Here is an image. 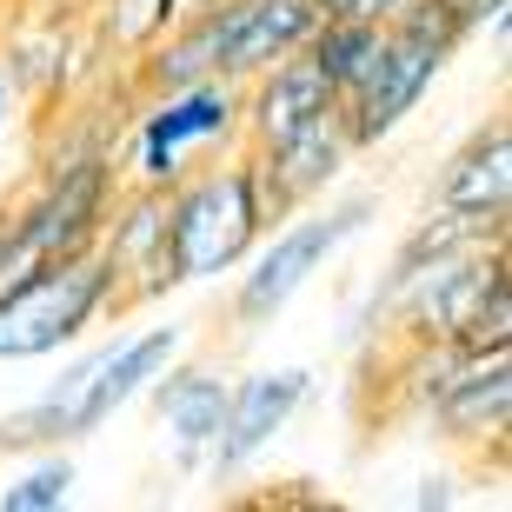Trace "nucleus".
I'll use <instances>...</instances> for the list:
<instances>
[{"label": "nucleus", "instance_id": "1", "mask_svg": "<svg viewBox=\"0 0 512 512\" xmlns=\"http://www.w3.org/2000/svg\"><path fill=\"white\" fill-rule=\"evenodd\" d=\"M187 353V326L160 320V326H133L120 340L80 353L60 366V380L40 399H27L14 419H0V453H40V446H74L94 439L114 413H127L133 399L160 380V366Z\"/></svg>", "mask_w": 512, "mask_h": 512}, {"label": "nucleus", "instance_id": "2", "mask_svg": "<svg viewBox=\"0 0 512 512\" xmlns=\"http://www.w3.org/2000/svg\"><path fill=\"white\" fill-rule=\"evenodd\" d=\"M380 326H393L406 346H512V273H506V240H479L446 260L419 266L399 280L380 306Z\"/></svg>", "mask_w": 512, "mask_h": 512}, {"label": "nucleus", "instance_id": "3", "mask_svg": "<svg viewBox=\"0 0 512 512\" xmlns=\"http://www.w3.org/2000/svg\"><path fill=\"white\" fill-rule=\"evenodd\" d=\"M380 213V193H340V200H313V207L286 213L260 233V247L233 266V293H227V320L240 333H260L340 260Z\"/></svg>", "mask_w": 512, "mask_h": 512}, {"label": "nucleus", "instance_id": "4", "mask_svg": "<svg viewBox=\"0 0 512 512\" xmlns=\"http://www.w3.org/2000/svg\"><path fill=\"white\" fill-rule=\"evenodd\" d=\"M273 227V207L260 193V167L247 147L200 160L167 187V253L180 286L227 280L233 266L260 247V233Z\"/></svg>", "mask_w": 512, "mask_h": 512}, {"label": "nucleus", "instance_id": "5", "mask_svg": "<svg viewBox=\"0 0 512 512\" xmlns=\"http://www.w3.org/2000/svg\"><path fill=\"white\" fill-rule=\"evenodd\" d=\"M107 320H127V293H120L114 266L100 260V247L40 260L0 286V366L54 360Z\"/></svg>", "mask_w": 512, "mask_h": 512}, {"label": "nucleus", "instance_id": "6", "mask_svg": "<svg viewBox=\"0 0 512 512\" xmlns=\"http://www.w3.org/2000/svg\"><path fill=\"white\" fill-rule=\"evenodd\" d=\"M120 187L114 153H74V160H54V167L34 180L27 200H7V233H0V286L20 280L27 266L40 260H67V253H87L100 240V220H107V200Z\"/></svg>", "mask_w": 512, "mask_h": 512}, {"label": "nucleus", "instance_id": "7", "mask_svg": "<svg viewBox=\"0 0 512 512\" xmlns=\"http://www.w3.org/2000/svg\"><path fill=\"white\" fill-rule=\"evenodd\" d=\"M240 147V87L233 80H193V87H167V94H140V120L127 133V153L114 167L127 187H160L167 193L180 173L200 160Z\"/></svg>", "mask_w": 512, "mask_h": 512}, {"label": "nucleus", "instance_id": "8", "mask_svg": "<svg viewBox=\"0 0 512 512\" xmlns=\"http://www.w3.org/2000/svg\"><path fill=\"white\" fill-rule=\"evenodd\" d=\"M446 67H453V54H439L433 40H413V34H399V27H386L373 67H366L360 87L340 100V120H346V133H353V147L360 153L386 147V140L419 114V100L439 87Z\"/></svg>", "mask_w": 512, "mask_h": 512}, {"label": "nucleus", "instance_id": "9", "mask_svg": "<svg viewBox=\"0 0 512 512\" xmlns=\"http://www.w3.org/2000/svg\"><path fill=\"white\" fill-rule=\"evenodd\" d=\"M313 366H260V373H240L227 386V419H220V446H213V479H240L253 473L266 453H273V439L306 413V399H313Z\"/></svg>", "mask_w": 512, "mask_h": 512}, {"label": "nucleus", "instance_id": "10", "mask_svg": "<svg viewBox=\"0 0 512 512\" xmlns=\"http://www.w3.org/2000/svg\"><path fill=\"white\" fill-rule=\"evenodd\" d=\"M94 247H100V260L114 266L120 293H127V313L180 293V273H173V253H167V193L160 187H127L120 180Z\"/></svg>", "mask_w": 512, "mask_h": 512}, {"label": "nucleus", "instance_id": "11", "mask_svg": "<svg viewBox=\"0 0 512 512\" xmlns=\"http://www.w3.org/2000/svg\"><path fill=\"white\" fill-rule=\"evenodd\" d=\"M227 386H233V373H220L213 360H167L160 380L140 393L153 406L160 453H167L180 473H207L213 466L220 419H227Z\"/></svg>", "mask_w": 512, "mask_h": 512}, {"label": "nucleus", "instance_id": "12", "mask_svg": "<svg viewBox=\"0 0 512 512\" xmlns=\"http://www.w3.org/2000/svg\"><path fill=\"white\" fill-rule=\"evenodd\" d=\"M200 20H207L213 74L240 87L280 54L306 47L313 20H320V0H213V7H200Z\"/></svg>", "mask_w": 512, "mask_h": 512}, {"label": "nucleus", "instance_id": "13", "mask_svg": "<svg viewBox=\"0 0 512 512\" xmlns=\"http://www.w3.org/2000/svg\"><path fill=\"white\" fill-rule=\"evenodd\" d=\"M247 153H253V167H260V193H266V207H273V220L326 200V193L346 180V167L360 160V147H353V133H346L340 114L286 133L273 147H247Z\"/></svg>", "mask_w": 512, "mask_h": 512}, {"label": "nucleus", "instance_id": "14", "mask_svg": "<svg viewBox=\"0 0 512 512\" xmlns=\"http://www.w3.org/2000/svg\"><path fill=\"white\" fill-rule=\"evenodd\" d=\"M426 419L453 446H506L512 426V346H459L446 386L433 393Z\"/></svg>", "mask_w": 512, "mask_h": 512}, {"label": "nucleus", "instance_id": "15", "mask_svg": "<svg viewBox=\"0 0 512 512\" xmlns=\"http://www.w3.org/2000/svg\"><path fill=\"white\" fill-rule=\"evenodd\" d=\"M326 114H340V94L326 87V74L313 67L306 47H293L253 80H240V147H273V140L313 127Z\"/></svg>", "mask_w": 512, "mask_h": 512}, {"label": "nucleus", "instance_id": "16", "mask_svg": "<svg viewBox=\"0 0 512 512\" xmlns=\"http://www.w3.org/2000/svg\"><path fill=\"white\" fill-rule=\"evenodd\" d=\"M433 207L479 213V220H493V227L512 220V120L506 114L479 120V127L446 153V167H439V180H433Z\"/></svg>", "mask_w": 512, "mask_h": 512}, {"label": "nucleus", "instance_id": "17", "mask_svg": "<svg viewBox=\"0 0 512 512\" xmlns=\"http://www.w3.org/2000/svg\"><path fill=\"white\" fill-rule=\"evenodd\" d=\"M386 27L380 20H346V14H320L313 20V34H306V54H313V67L326 74V87L333 94H353L360 87V74L373 67V54H380Z\"/></svg>", "mask_w": 512, "mask_h": 512}, {"label": "nucleus", "instance_id": "18", "mask_svg": "<svg viewBox=\"0 0 512 512\" xmlns=\"http://www.w3.org/2000/svg\"><path fill=\"white\" fill-rule=\"evenodd\" d=\"M80 486V466L67 459V446H40L34 466H20L0 486V512H60Z\"/></svg>", "mask_w": 512, "mask_h": 512}, {"label": "nucleus", "instance_id": "19", "mask_svg": "<svg viewBox=\"0 0 512 512\" xmlns=\"http://www.w3.org/2000/svg\"><path fill=\"white\" fill-rule=\"evenodd\" d=\"M386 27H399V34H413V40H433L439 54H459L473 40V20L459 14V0H399V14Z\"/></svg>", "mask_w": 512, "mask_h": 512}, {"label": "nucleus", "instance_id": "20", "mask_svg": "<svg viewBox=\"0 0 512 512\" xmlns=\"http://www.w3.org/2000/svg\"><path fill=\"white\" fill-rule=\"evenodd\" d=\"M100 7H107V14H100L107 20V40H114L120 54H140V47L173 20L167 0H100Z\"/></svg>", "mask_w": 512, "mask_h": 512}, {"label": "nucleus", "instance_id": "21", "mask_svg": "<svg viewBox=\"0 0 512 512\" xmlns=\"http://www.w3.org/2000/svg\"><path fill=\"white\" fill-rule=\"evenodd\" d=\"M459 14L473 20V34H486V27H493L499 60L512 54V0H459Z\"/></svg>", "mask_w": 512, "mask_h": 512}, {"label": "nucleus", "instance_id": "22", "mask_svg": "<svg viewBox=\"0 0 512 512\" xmlns=\"http://www.w3.org/2000/svg\"><path fill=\"white\" fill-rule=\"evenodd\" d=\"M320 14H346V20H393L399 14V0H320Z\"/></svg>", "mask_w": 512, "mask_h": 512}, {"label": "nucleus", "instance_id": "23", "mask_svg": "<svg viewBox=\"0 0 512 512\" xmlns=\"http://www.w3.org/2000/svg\"><path fill=\"white\" fill-rule=\"evenodd\" d=\"M413 506H453V493H446V479H426V493H413Z\"/></svg>", "mask_w": 512, "mask_h": 512}, {"label": "nucleus", "instance_id": "24", "mask_svg": "<svg viewBox=\"0 0 512 512\" xmlns=\"http://www.w3.org/2000/svg\"><path fill=\"white\" fill-rule=\"evenodd\" d=\"M14 100L20 94H14V80H7V67H0V127H7V114H14Z\"/></svg>", "mask_w": 512, "mask_h": 512}, {"label": "nucleus", "instance_id": "25", "mask_svg": "<svg viewBox=\"0 0 512 512\" xmlns=\"http://www.w3.org/2000/svg\"><path fill=\"white\" fill-rule=\"evenodd\" d=\"M167 7H173V20H180V14H200V7H213V0H167Z\"/></svg>", "mask_w": 512, "mask_h": 512}, {"label": "nucleus", "instance_id": "26", "mask_svg": "<svg viewBox=\"0 0 512 512\" xmlns=\"http://www.w3.org/2000/svg\"><path fill=\"white\" fill-rule=\"evenodd\" d=\"M0 233H7V200H0Z\"/></svg>", "mask_w": 512, "mask_h": 512}, {"label": "nucleus", "instance_id": "27", "mask_svg": "<svg viewBox=\"0 0 512 512\" xmlns=\"http://www.w3.org/2000/svg\"><path fill=\"white\" fill-rule=\"evenodd\" d=\"M0 7H7V0H0Z\"/></svg>", "mask_w": 512, "mask_h": 512}]
</instances>
